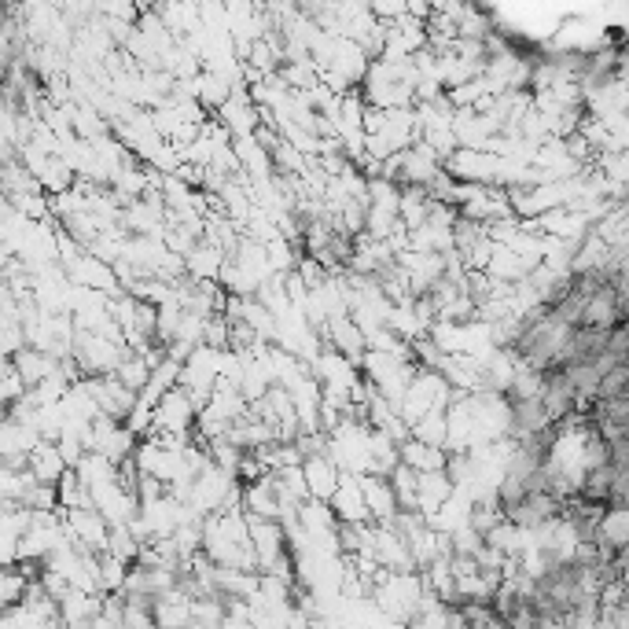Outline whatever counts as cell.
Here are the masks:
<instances>
[{
    "label": "cell",
    "mask_w": 629,
    "mask_h": 629,
    "mask_svg": "<svg viewBox=\"0 0 629 629\" xmlns=\"http://www.w3.org/2000/svg\"><path fill=\"white\" fill-rule=\"evenodd\" d=\"M26 471H30L34 482L56 486V482L63 479V471H67V460H63V453H59V446L52 438H41V442L26 453Z\"/></svg>",
    "instance_id": "6da1fadb"
},
{
    "label": "cell",
    "mask_w": 629,
    "mask_h": 629,
    "mask_svg": "<svg viewBox=\"0 0 629 629\" xmlns=\"http://www.w3.org/2000/svg\"><path fill=\"white\" fill-rule=\"evenodd\" d=\"M398 460L405 464V468H412V471H438V468H446V453H442V446L420 442V438H412V435L398 446Z\"/></svg>",
    "instance_id": "7a4b0ae2"
}]
</instances>
